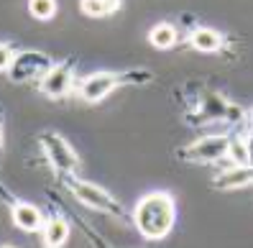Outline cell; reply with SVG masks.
<instances>
[{
    "label": "cell",
    "instance_id": "cell-1",
    "mask_svg": "<svg viewBox=\"0 0 253 248\" xmlns=\"http://www.w3.org/2000/svg\"><path fill=\"white\" fill-rule=\"evenodd\" d=\"M133 215H136V225L143 238L161 241L164 236H169V230L174 225L176 207L169 192H148L138 200Z\"/></svg>",
    "mask_w": 253,
    "mask_h": 248
},
{
    "label": "cell",
    "instance_id": "cell-2",
    "mask_svg": "<svg viewBox=\"0 0 253 248\" xmlns=\"http://www.w3.org/2000/svg\"><path fill=\"white\" fill-rule=\"evenodd\" d=\"M41 146H43V151H46L49 162L59 171H74L77 169V156H74V151L69 149V143L64 138H59L56 133H46L41 138Z\"/></svg>",
    "mask_w": 253,
    "mask_h": 248
},
{
    "label": "cell",
    "instance_id": "cell-3",
    "mask_svg": "<svg viewBox=\"0 0 253 248\" xmlns=\"http://www.w3.org/2000/svg\"><path fill=\"white\" fill-rule=\"evenodd\" d=\"M72 192H74V197H77L82 205H87V207L118 212L115 200H113L102 187H97V184H92V182H74V184H72Z\"/></svg>",
    "mask_w": 253,
    "mask_h": 248
},
{
    "label": "cell",
    "instance_id": "cell-4",
    "mask_svg": "<svg viewBox=\"0 0 253 248\" xmlns=\"http://www.w3.org/2000/svg\"><path fill=\"white\" fill-rule=\"evenodd\" d=\"M118 84V77L110 72H95V75L84 77L80 84V97L87 103H100L102 97H108Z\"/></svg>",
    "mask_w": 253,
    "mask_h": 248
},
{
    "label": "cell",
    "instance_id": "cell-5",
    "mask_svg": "<svg viewBox=\"0 0 253 248\" xmlns=\"http://www.w3.org/2000/svg\"><path fill=\"white\" fill-rule=\"evenodd\" d=\"M69 87H72V69H69L67 64L54 67L49 75L41 80V92L49 95V97H62V95H67Z\"/></svg>",
    "mask_w": 253,
    "mask_h": 248
},
{
    "label": "cell",
    "instance_id": "cell-6",
    "mask_svg": "<svg viewBox=\"0 0 253 248\" xmlns=\"http://www.w3.org/2000/svg\"><path fill=\"white\" fill-rule=\"evenodd\" d=\"M225 151H228V138L212 136V138L197 141V143L187 151V156L197 159V162H217L220 156H225Z\"/></svg>",
    "mask_w": 253,
    "mask_h": 248
},
{
    "label": "cell",
    "instance_id": "cell-7",
    "mask_svg": "<svg viewBox=\"0 0 253 248\" xmlns=\"http://www.w3.org/2000/svg\"><path fill=\"white\" fill-rule=\"evenodd\" d=\"M13 223H16V228H21V230H39L43 225V217L34 205H28V202H16V205H13Z\"/></svg>",
    "mask_w": 253,
    "mask_h": 248
},
{
    "label": "cell",
    "instance_id": "cell-8",
    "mask_svg": "<svg viewBox=\"0 0 253 248\" xmlns=\"http://www.w3.org/2000/svg\"><path fill=\"white\" fill-rule=\"evenodd\" d=\"M253 179V169L251 166H233L228 171H222L215 179V184L220 189H235V187H246Z\"/></svg>",
    "mask_w": 253,
    "mask_h": 248
},
{
    "label": "cell",
    "instance_id": "cell-9",
    "mask_svg": "<svg viewBox=\"0 0 253 248\" xmlns=\"http://www.w3.org/2000/svg\"><path fill=\"white\" fill-rule=\"evenodd\" d=\"M192 46H195L197 51H205V54H210V51H217L220 49V43H222V36L217 31H212V28H197L195 34H192Z\"/></svg>",
    "mask_w": 253,
    "mask_h": 248
},
{
    "label": "cell",
    "instance_id": "cell-10",
    "mask_svg": "<svg viewBox=\"0 0 253 248\" xmlns=\"http://www.w3.org/2000/svg\"><path fill=\"white\" fill-rule=\"evenodd\" d=\"M69 236V225L67 220H62V217H54V220H49L46 225H43V243H46L49 248H59Z\"/></svg>",
    "mask_w": 253,
    "mask_h": 248
},
{
    "label": "cell",
    "instance_id": "cell-11",
    "mask_svg": "<svg viewBox=\"0 0 253 248\" xmlns=\"http://www.w3.org/2000/svg\"><path fill=\"white\" fill-rule=\"evenodd\" d=\"M148 41H151L156 49H171L174 43H176V31H174V26H169V23L154 26L151 34H148Z\"/></svg>",
    "mask_w": 253,
    "mask_h": 248
},
{
    "label": "cell",
    "instance_id": "cell-12",
    "mask_svg": "<svg viewBox=\"0 0 253 248\" xmlns=\"http://www.w3.org/2000/svg\"><path fill=\"white\" fill-rule=\"evenodd\" d=\"M225 156L233 162V166H251V151H248V143L241 138H233L228 141V151Z\"/></svg>",
    "mask_w": 253,
    "mask_h": 248
},
{
    "label": "cell",
    "instance_id": "cell-13",
    "mask_svg": "<svg viewBox=\"0 0 253 248\" xmlns=\"http://www.w3.org/2000/svg\"><path fill=\"white\" fill-rule=\"evenodd\" d=\"M28 10L39 21H49L56 13V0H28Z\"/></svg>",
    "mask_w": 253,
    "mask_h": 248
},
{
    "label": "cell",
    "instance_id": "cell-14",
    "mask_svg": "<svg viewBox=\"0 0 253 248\" xmlns=\"http://www.w3.org/2000/svg\"><path fill=\"white\" fill-rule=\"evenodd\" d=\"M80 8H82L84 16H90V18L105 16V0H80Z\"/></svg>",
    "mask_w": 253,
    "mask_h": 248
},
{
    "label": "cell",
    "instance_id": "cell-15",
    "mask_svg": "<svg viewBox=\"0 0 253 248\" xmlns=\"http://www.w3.org/2000/svg\"><path fill=\"white\" fill-rule=\"evenodd\" d=\"M10 64H13V49L5 46V43H0V72H5Z\"/></svg>",
    "mask_w": 253,
    "mask_h": 248
},
{
    "label": "cell",
    "instance_id": "cell-16",
    "mask_svg": "<svg viewBox=\"0 0 253 248\" xmlns=\"http://www.w3.org/2000/svg\"><path fill=\"white\" fill-rule=\"evenodd\" d=\"M118 5H121V0H105V13L118 10Z\"/></svg>",
    "mask_w": 253,
    "mask_h": 248
},
{
    "label": "cell",
    "instance_id": "cell-17",
    "mask_svg": "<svg viewBox=\"0 0 253 248\" xmlns=\"http://www.w3.org/2000/svg\"><path fill=\"white\" fill-rule=\"evenodd\" d=\"M0 248H13V246H0Z\"/></svg>",
    "mask_w": 253,
    "mask_h": 248
},
{
    "label": "cell",
    "instance_id": "cell-18",
    "mask_svg": "<svg viewBox=\"0 0 253 248\" xmlns=\"http://www.w3.org/2000/svg\"><path fill=\"white\" fill-rule=\"evenodd\" d=\"M0 141H3V130H0Z\"/></svg>",
    "mask_w": 253,
    "mask_h": 248
}]
</instances>
